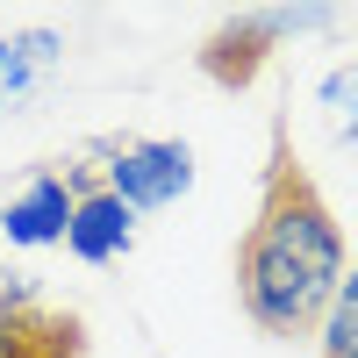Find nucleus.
Instances as JSON below:
<instances>
[{"label": "nucleus", "instance_id": "f257e3e1", "mask_svg": "<svg viewBox=\"0 0 358 358\" xmlns=\"http://www.w3.org/2000/svg\"><path fill=\"white\" fill-rule=\"evenodd\" d=\"M344 273H351V244H344L337 208L287 151V129H273L258 215L236 244V301L265 337H315Z\"/></svg>", "mask_w": 358, "mask_h": 358}, {"label": "nucleus", "instance_id": "f03ea898", "mask_svg": "<svg viewBox=\"0 0 358 358\" xmlns=\"http://www.w3.org/2000/svg\"><path fill=\"white\" fill-rule=\"evenodd\" d=\"M101 158H108L101 187L115 201H129L136 215L143 208H172L194 187V151L179 136H115V143H101Z\"/></svg>", "mask_w": 358, "mask_h": 358}, {"label": "nucleus", "instance_id": "7ed1b4c3", "mask_svg": "<svg viewBox=\"0 0 358 358\" xmlns=\"http://www.w3.org/2000/svg\"><path fill=\"white\" fill-rule=\"evenodd\" d=\"M72 229H65V251L79 265H115V258H129L136 244V208L129 201H115L101 179H79L72 172Z\"/></svg>", "mask_w": 358, "mask_h": 358}, {"label": "nucleus", "instance_id": "20e7f679", "mask_svg": "<svg viewBox=\"0 0 358 358\" xmlns=\"http://www.w3.org/2000/svg\"><path fill=\"white\" fill-rule=\"evenodd\" d=\"M72 172H57V165H43V172H29V187L0 208V229H8V244L15 251H43V244H65V229H72Z\"/></svg>", "mask_w": 358, "mask_h": 358}, {"label": "nucleus", "instance_id": "39448f33", "mask_svg": "<svg viewBox=\"0 0 358 358\" xmlns=\"http://www.w3.org/2000/svg\"><path fill=\"white\" fill-rule=\"evenodd\" d=\"M308 22H322L315 8H301V15H251V22H229V29H215L208 36V50H201V65H208V79H222V86H251L258 79V65H265V50H273V36L280 29H308Z\"/></svg>", "mask_w": 358, "mask_h": 358}, {"label": "nucleus", "instance_id": "423d86ee", "mask_svg": "<svg viewBox=\"0 0 358 358\" xmlns=\"http://www.w3.org/2000/svg\"><path fill=\"white\" fill-rule=\"evenodd\" d=\"M65 36L57 29H22V36H0V115H15L36 86L57 72Z\"/></svg>", "mask_w": 358, "mask_h": 358}, {"label": "nucleus", "instance_id": "0eeeda50", "mask_svg": "<svg viewBox=\"0 0 358 358\" xmlns=\"http://www.w3.org/2000/svg\"><path fill=\"white\" fill-rule=\"evenodd\" d=\"M0 358H86V322L79 315H0Z\"/></svg>", "mask_w": 358, "mask_h": 358}, {"label": "nucleus", "instance_id": "6e6552de", "mask_svg": "<svg viewBox=\"0 0 358 358\" xmlns=\"http://www.w3.org/2000/svg\"><path fill=\"white\" fill-rule=\"evenodd\" d=\"M315 358H358V265L344 273L337 301H330V315L315 330Z\"/></svg>", "mask_w": 358, "mask_h": 358}, {"label": "nucleus", "instance_id": "1a4fd4ad", "mask_svg": "<svg viewBox=\"0 0 358 358\" xmlns=\"http://www.w3.org/2000/svg\"><path fill=\"white\" fill-rule=\"evenodd\" d=\"M322 108H330V129L344 143H358V65H337L322 79Z\"/></svg>", "mask_w": 358, "mask_h": 358}]
</instances>
